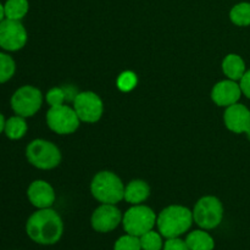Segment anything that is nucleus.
Segmentation results:
<instances>
[{"label":"nucleus","instance_id":"nucleus-8","mask_svg":"<svg viewBox=\"0 0 250 250\" xmlns=\"http://www.w3.org/2000/svg\"><path fill=\"white\" fill-rule=\"evenodd\" d=\"M80 121L75 109L67 105L51 106L46 112V124L49 128L58 134L73 133L80 126Z\"/></svg>","mask_w":250,"mask_h":250},{"label":"nucleus","instance_id":"nucleus-22","mask_svg":"<svg viewBox=\"0 0 250 250\" xmlns=\"http://www.w3.org/2000/svg\"><path fill=\"white\" fill-rule=\"evenodd\" d=\"M164 237L160 232H155L154 229L146 232L143 236L139 237L141 239L142 250H163L164 248Z\"/></svg>","mask_w":250,"mask_h":250},{"label":"nucleus","instance_id":"nucleus-9","mask_svg":"<svg viewBox=\"0 0 250 250\" xmlns=\"http://www.w3.org/2000/svg\"><path fill=\"white\" fill-rule=\"evenodd\" d=\"M27 38V31L21 21L4 19L0 22V48L4 50H21L26 45Z\"/></svg>","mask_w":250,"mask_h":250},{"label":"nucleus","instance_id":"nucleus-2","mask_svg":"<svg viewBox=\"0 0 250 250\" xmlns=\"http://www.w3.org/2000/svg\"><path fill=\"white\" fill-rule=\"evenodd\" d=\"M193 211L182 205H170L159 214L156 226L164 238H176L192 227Z\"/></svg>","mask_w":250,"mask_h":250},{"label":"nucleus","instance_id":"nucleus-30","mask_svg":"<svg viewBox=\"0 0 250 250\" xmlns=\"http://www.w3.org/2000/svg\"><path fill=\"white\" fill-rule=\"evenodd\" d=\"M246 133H247V137H248V139L250 141V127L248 128V131L246 132Z\"/></svg>","mask_w":250,"mask_h":250},{"label":"nucleus","instance_id":"nucleus-19","mask_svg":"<svg viewBox=\"0 0 250 250\" xmlns=\"http://www.w3.org/2000/svg\"><path fill=\"white\" fill-rule=\"evenodd\" d=\"M29 9L28 0H6L4 4L5 19L21 21Z\"/></svg>","mask_w":250,"mask_h":250},{"label":"nucleus","instance_id":"nucleus-20","mask_svg":"<svg viewBox=\"0 0 250 250\" xmlns=\"http://www.w3.org/2000/svg\"><path fill=\"white\" fill-rule=\"evenodd\" d=\"M229 19L241 27L250 26V2H239L229 11Z\"/></svg>","mask_w":250,"mask_h":250},{"label":"nucleus","instance_id":"nucleus-4","mask_svg":"<svg viewBox=\"0 0 250 250\" xmlns=\"http://www.w3.org/2000/svg\"><path fill=\"white\" fill-rule=\"evenodd\" d=\"M27 160L34 167L51 170L61 161V153L55 144L44 139H34L26 148Z\"/></svg>","mask_w":250,"mask_h":250},{"label":"nucleus","instance_id":"nucleus-6","mask_svg":"<svg viewBox=\"0 0 250 250\" xmlns=\"http://www.w3.org/2000/svg\"><path fill=\"white\" fill-rule=\"evenodd\" d=\"M224 219L222 203L212 195H207L198 200L193 210V220L203 229H214Z\"/></svg>","mask_w":250,"mask_h":250},{"label":"nucleus","instance_id":"nucleus-29","mask_svg":"<svg viewBox=\"0 0 250 250\" xmlns=\"http://www.w3.org/2000/svg\"><path fill=\"white\" fill-rule=\"evenodd\" d=\"M5 19V11H4V5L0 2V22Z\"/></svg>","mask_w":250,"mask_h":250},{"label":"nucleus","instance_id":"nucleus-27","mask_svg":"<svg viewBox=\"0 0 250 250\" xmlns=\"http://www.w3.org/2000/svg\"><path fill=\"white\" fill-rule=\"evenodd\" d=\"M239 85H241L242 93L250 99V70L246 71L244 76L241 78V83H239Z\"/></svg>","mask_w":250,"mask_h":250},{"label":"nucleus","instance_id":"nucleus-25","mask_svg":"<svg viewBox=\"0 0 250 250\" xmlns=\"http://www.w3.org/2000/svg\"><path fill=\"white\" fill-rule=\"evenodd\" d=\"M66 99V90L62 88H51L48 93H46V102L51 106H59L62 105Z\"/></svg>","mask_w":250,"mask_h":250},{"label":"nucleus","instance_id":"nucleus-23","mask_svg":"<svg viewBox=\"0 0 250 250\" xmlns=\"http://www.w3.org/2000/svg\"><path fill=\"white\" fill-rule=\"evenodd\" d=\"M114 250H142L141 239L139 237L126 233L115 242Z\"/></svg>","mask_w":250,"mask_h":250},{"label":"nucleus","instance_id":"nucleus-16","mask_svg":"<svg viewBox=\"0 0 250 250\" xmlns=\"http://www.w3.org/2000/svg\"><path fill=\"white\" fill-rule=\"evenodd\" d=\"M222 71L232 81H241L246 73V62L237 54H229L222 61Z\"/></svg>","mask_w":250,"mask_h":250},{"label":"nucleus","instance_id":"nucleus-14","mask_svg":"<svg viewBox=\"0 0 250 250\" xmlns=\"http://www.w3.org/2000/svg\"><path fill=\"white\" fill-rule=\"evenodd\" d=\"M27 197L33 207L37 209H48L55 202L54 188L48 182L37 180L29 185L27 189Z\"/></svg>","mask_w":250,"mask_h":250},{"label":"nucleus","instance_id":"nucleus-5","mask_svg":"<svg viewBox=\"0 0 250 250\" xmlns=\"http://www.w3.org/2000/svg\"><path fill=\"white\" fill-rule=\"evenodd\" d=\"M158 216L155 212L146 205H133L125 212L122 217V225L126 233L141 237L146 232L151 231L156 225Z\"/></svg>","mask_w":250,"mask_h":250},{"label":"nucleus","instance_id":"nucleus-1","mask_svg":"<svg viewBox=\"0 0 250 250\" xmlns=\"http://www.w3.org/2000/svg\"><path fill=\"white\" fill-rule=\"evenodd\" d=\"M26 232L34 243L53 246L62 237L63 222L60 215L50 208L38 209L27 220Z\"/></svg>","mask_w":250,"mask_h":250},{"label":"nucleus","instance_id":"nucleus-21","mask_svg":"<svg viewBox=\"0 0 250 250\" xmlns=\"http://www.w3.org/2000/svg\"><path fill=\"white\" fill-rule=\"evenodd\" d=\"M16 71V62L9 54L0 53V84L11 80Z\"/></svg>","mask_w":250,"mask_h":250},{"label":"nucleus","instance_id":"nucleus-13","mask_svg":"<svg viewBox=\"0 0 250 250\" xmlns=\"http://www.w3.org/2000/svg\"><path fill=\"white\" fill-rule=\"evenodd\" d=\"M225 125L234 133H246L250 127V110L243 104L231 105L226 109L224 115Z\"/></svg>","mask_w":250,"mask_h":250},{"label":"nucleus","instance_id":"nucleus-10","mask_svg":"<svg viewBox=\"0 0 250 250\" xmlns=\"http://www.w3.org/2000/svg\"><path fill=\"white\" fill-rule=\"evenodd\" d=\"M73 109L78 119L88 124L99 121L104 111L102 99L93 92H81L76 94L73 99Z\"/></svg>","mask_w":250,"mask_h":250},{"label":"nucleus","instance_id":"nucleus-12","mask_svg":"<svg viewBox=\"0 0 250 250\" xmlns=\"http://www.w3.org/2000/svg\"><path fill=\"white\" fill-rule=\"evenodd\" d=\"M241 95V85L236 83V81L232 80L221 81V82L216 83L211 92V98L215 104L225 107H229L238 103Z\"/></svg>","mask_w":250,"mask_h":250},{"label":"nucleus","instance_id":"nucleus-15","mask_svg":"<svg viewBox=\"0 0 250 250\" xmlns=\"http://www.w3.org/2000/svg\"><path fill=\"white\" fill-rule=\"evenodd\" d=\"M150 195V187L148 183L142 180L131 181L128 185L125 187V198L127 203L133 205H138L148 199Z\"/></svg>","mask_w":250,"mask_h":250},{"label":"nucleus","instance_id":"nucleus-28","mask_svg":"<svg viewBox=\"0 0 250 250\" xmlns=\"http://www.w3.org/2000/svg\"><path fill=\"white\" fill-rule=\"evenodd\" d=\"M5 122H6V120H5L4 115L0 112V134L4 132V128H5Z\"/></svg>","mask_w":250,"mask_h":250},{"label":"nucleus","instance_id":"nucleus-3","mask_svg":"<svg viewBox=\"0 0 250 250\" xmlns=\"http://www.w3.org/2000/svg\"><path fill=\"white\" fill-rule=\"evenodd\" d=\"M90 192L103 204H117L125 198V186L119 176L110 171H102L93 178Z\"/></svg>","mask_w":250,"mask_h":250},{"label":"nucleus","instance_id":"nucleus-18","mask_svg":"<svg viewBox=\"0 0 250 250\" xmlns=\"http://www.w3.org/2000/svg\"><path fill=\"white\" fill-rule=\"evenodd\" d=\"M27 129H28V126H27L24 117L16 115V116H12L6 120L4 133L11 141H19L22 137H24V134L27 133Z\"/></svg>","mask_w":250,"mask_h":250},{"label":"nucleus","instance_id":"nucleus-7","mask_svg":"<svg viewBox=\"0 0 250 250\" xmlns=\"http://www.w3.org/2000/svg\"><path fill=\"white\" fill-rule=\"evenodd\" d=\"M43 103V95L38 88L33 85H23L12 94L10 104L16 115L22 117H31L38 112Z\"/></svg>","mask_w":250,"mask_h":250},{"label":"nucleus","instance_id":"nucleus-11","mask_svg":"<svg viewBox=\"0 0 250 250\" xmlns=\"http://www.w3.org/2000/svg\"><path fill=\"white\" fill-rule=\"evenodd\" d=\"M122 214L115 204H102L92 215V227L100 233L111 232L122 222Z\"/></svg>","mask_w":250,"mask_h":250},{"label":"nucleus","instance_id":"nucleus-24","mask_svg":"<svg viewBox=\"0 0 250 250\" xmlns=\"http://www.w3.org/2000/svg\"><path fill=\"white\" fill-rule=\"evenodd\" d=\"M137 82L138 80H137L136 73L132 71H125L117 78V88L121 92H131L137 85Z\"/></svg>","mask_w":250,"mask_h":250},{"label":"nucleus","instance_id":"nucleus-17","mask_svg":"<svg viewBox=\"0 0 250 250\" xmlns=\"http://www.w3.org/2000/svg\"><path fill=\"white\" fill-rule=\"evenodd\" d=\"M185 241L189 250H214L215 248L214 238L203 229L190 232Z\"/></svg>","mask_w":250,"mask_h":250},{"label":"nucleus","instance_id":"nucleus-26","mask_svg":"<svg viewBox=\"0 0 250 250\" xmlns=\"http://www.w3.org/2000/svg\"><path fill=\"white\" fill-rule=\"evenodd\" d=\"M163 250H189L186 241L181 239L180 237L176 238H167L164 243Z\"/></svg>","mask_w":250,"mask_h":250}]
</instances>
